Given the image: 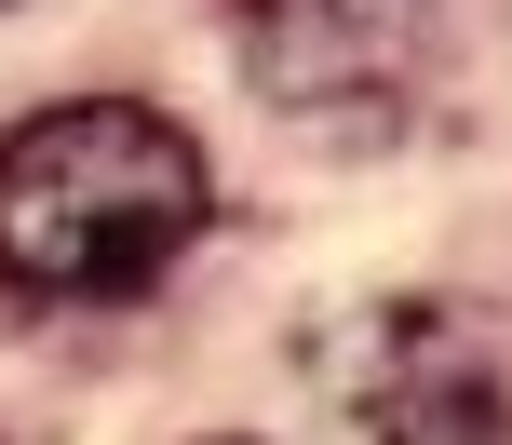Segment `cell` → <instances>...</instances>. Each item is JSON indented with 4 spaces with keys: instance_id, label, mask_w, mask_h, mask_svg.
Instances as JSON below:
<instances>
[{
    "instance_id": "3957f363",
    "label": "cell",
    "mask_w": 512,
    "mask_h": 445,
    "mask_svg": "<svg viewBox=\"0 0 512 445\" xmlns=\"http://www.w3.org/2000/svg\"><path fill=\"white\" fill-rule=\"evenodd\" d=\"M364 419L378 445H512V378L459 311H391L364 365Z\"/></svg>"
},
{
    "instance_id": "7a4b0ae2",
    "label": "cell",
    "mask_w": 512,
    "mask_h": 445,
    "mask_svg": "<svg viewBox=\"0 0 512 445\" xmlns=\"http://www.w3.org/2000/svg\"><path fill=\"white\" fill-rule=\"evenodd\" d=\"M243 68L270 81L297 122L378 135L418 81V41H432V0H230Z\"/></svg>"
},
{
    "instance_id": "6da1fadb",
    "label": "cell",
    "mask_w": 512,
    "mask_h": 445,
    "mask_svg": "<svg viewBox=\"0 0 512 445\" xmlns=\"http://www.w3.org/2000/svg\"><path fill=\"white\" fill-rule=\"evenodd\" d=\"M216 189L162 108L68 95L0 135V284L27 311H122L203 243Z\"/></svg>"
}]
</instances>
